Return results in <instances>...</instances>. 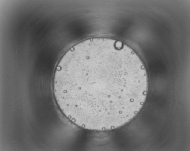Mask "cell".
<instances>
[{
  "mask_svg": "<svg viewBox=\"0 0 190 151\" xmlns=\"http://www.w3.org/2000/svg\"><path fill=\"white\" fill-rule=\"evenodd\" d=\"M54 96L60 110L82 128H119L138 114L145 101L148 77L130 48L112 39L96 37L71 48L58 63Z\"/></svg>",
  "mask_w": 190,
  "mask_h": 151,
  "instance_id": "obj_1",
  "label": "cell"
}]
</instances>
